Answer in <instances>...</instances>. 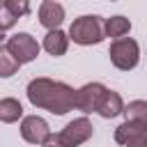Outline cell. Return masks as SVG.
Returning a JSON list of instances; mask_svg holds the SVG:
<instances>
[{"instance_id": "cell-1", "label": "cell", "mask_w": 147, "mask_h": 147, "mask_svg": "<svg viewBox=\"0 0 147 147\" xmlns=\"http://www.w3.org/2000/svg\"><path fill=\"white\" fill-rule=\"evenodd\" d=\"M28 101L34 108L48 110L53 115H67L76 108V90L62 80L53 78H32L28 83Z\"/></svg>"}, {"instance_id": "cell-2", "label": "cell", "mask_w": 147, "mask_h": 147, "mask_svg": "<svg viewBox=\"0 0 147 147\" xmlns=\"http://www.w3.org/2000/svg\"><path fill=\"white\" fill-rule=\"evenodd\" d=\"M103 18L101 16H80L71 23L69 28V39H74L80 46H92L103 41L106 30H103Z\"/></svg>"}, {"instance_id": "cell-3", "label": "cell", "mask_w": 147, "mask_h": 147, "mask_svg": "<svg viewBox=\"0 0 147 147\" xmlns=\"http://www.w3.org/2000/svg\"><path fill=\"white\" fill-rule=\"evenodd\" d=\"M108 55H110V62L122 69V71H131L136 69L138 60H140V48H138V41L131 39V37H119L110 44L108 48Z\"/></svg>"}, {"instance_id": "cell-4", "label": "cell", "mask_w": 147, "mask_h": 147, "mask_svg": "<svg viewBox=\"0 0 147 147\" xmlns=\"http://www.w3.org/2000/svg\"><path fill=\"white\" fill-rule=\"evenodd\" d=\"M92 133H94L92 122H90L87 117H78V119L69 122V124L57 133V138H60V142H62L64 147H78V145L87 142V140L92 138Z\"/></svg>"}, {"instance_id": "cell-5", "label": "cell", "mask_w": 147, "mask_h": 147, "mask_svg": "<svg viewBox=\"0 0 147 147\" xmlns=\"http://www.w3.org/2000/svg\"><path fill=\"white\" fill-rule=\"evenodd\" d=\"M7 48H9L11 55L18 60V64H28V62H32V60L39 55V44H37V39H34L32 34H28V32H18V34L9 37V39H7Z\"/></svg>"}, {"instance_id": "cell-6", "label": "cell", "mask_w": 147, "mask_h": 147, "mask_svg": "<svg viewBox=\"0 0 147 147\" xmlns=\"http://www.w3.org/2000/svg\"><path fill=\"white\" fill-rule=\"evenodd\" d=\"M108 87L101 83H87L80 90H76V108L83 113H96L101 106V99L106 96Z\"/></svg>"}, {"instance_id": "cell-7", "label": "cell", "mask_w": 147, "mask_h": 147, "mask_svg": "<svg viewBox=\"0 0 147 147\" xmlns=\"http://www.w3.org/2000/svg\"><path fill=\"white\" fill-rule=\"evenodd\" d=\"M21 138L30 145H44L51 138V129H48L46 119H41L37 115H28L21 119Z\"/></svg>"}, {"instance_id": "cell-8", "label": "cell", "mask_w": 147, "mask_h": 147, "mask_svg": "<svg viewBox=\"0 0 147 147\" xmlns=\"http://www.w3.org/2000/svg\"><path fill=\"white\" fill-rule=\"evenodd\" d=\"M64 21V7L55 0H44L39 7V23L48 30L60 28V23Z\"/></svg>"}, {"instance_id": "cell-9", "label": "cell", "mask_w": 147, "mask_h": 147, "mask_svg": "<svg viewBox=\"0 0 147 147\" xmlns=\"http://www.w3.org/2000/svg\"><path fill=\"white\" fill-rule=\"evenodd\" d=\"M67 46H69V34H64L60 28L48 30V34L44 37V48H46V53H48V55L60 57V55H64V53H67Z\"/></svg>"}, {"instance_id": "cell-10", "label": "cell", "mask_w": 147, "mask_h": 147, "mask_svg": "<svg viewBox=\"0 0 147 147\" xmlns=\"http://www.w3.org/2000/svg\"><path fill=\"white\" fill-rule=\"evenodd\" d=\"M96 113H99L103 119H113V117H117L119 113H124V101H122V96H119L117 92L108 90L106 96L101 99V106H99Z\"/></svg>"}, {"instance_id": "cell-11", "label": "cell", "mask_w": 147, "mask_h": 147, "mask_svg": "<svg viewBox=\"0 0 147 147\" xmlns=\"http://www.w3.org/2000/svg\"><path fill=\"white\" fill-rule=\"evenodd\" d=\"M145 133H147V126L145 124H138V122H129L126 119L124 124H119L115 129V142L126 145V142H131V140H136V138H140Z\"/></svg>"}, {"instance_id": "cell-12", "label": "cell", "mask_w": 147, "mask_h": 147, "mask_svg": "<svg viewBox=\"0 0 147 147\" xmlns=\"http://www.w3.org/2000/svg\"><path fill=\"white\" fill-rule=\"evenodd\" d=\"M23 117V106L21 101L7 96V99H0V122L2 124H14Z\"/></svg>"}, {"instance_id": "cell-13", "label": "cell", "mask_w": 147, "mask_h": 147, "mask_svg": "<svg viewBox=\"0 0 147 147\" xmlns=\"http://www.w3.org/2000/svg\"><path fill=\"white\" fill-rule=\"evenodd\" d=\"M103 30H106V37L119 39V37L129 34V30H131V21L124 18V16H110V18H106Z\"/></svg>"}, {"instance_id": "cell-14", "label": "cell", "mask_w": 147, "mask_h": 147, "mask_svg": "<svg viewBox=\"0 0 147 147\" xmlns=\"http://www.w3.org/2000/svg\"><path fill=\"white\" fill-rule=\"evenodd\" d=\"M124 117L129 122H138V124H145L147 126V101L136 99L129 106H124Z\"/></svg>"}, {"instance_id": "cell-15", "label": "cell", "mask_w": 147, "mask_h": 147, "mask_svg": "<svg viewBox=\"0 0 147 147\" xmlns=\"http://www.w3.org/2000/svg\"><path fill=\"white\" fill-rule=\"evenodd\" d=\"M18 60L11 55V51L7 48V44L2 46L0 44V78H9V76H14L16 71H18Z\"/></svg>"}, {"instance_id": "cell-16", "label": "cell", "mask_w": 147, "mask_h": 147, "mask_svg": "<svg viewBox=\"0 0 147 147\" xmlns=\"http://www.w3.org/2000/svg\"><path fill=\"white\" fill-rule=\"evenodd\" d=\"M16 21H18V18L11 14V9L0 0V30L5 32V30H9V28H14V25H16Z\"/></svg>"}, {"instance_id": "cell-17", "label": "cell", "mask_w": 147, "mask_h": 147, "mask_svg": "<svg viewBox=\"0 0 147 147\" xmlns=\"http://www.w3.org/2000/svg\"><path fill=\"white\" fill-rule=\"evenodd\" d=\"M2 2L11 9V14H14L16 18H21V16L30 14V0H2Z\"/></svg>"}, {"instance_id": "cell-18", "label": "cell", "mask_w": 147, "mask_h": 147, "mask_svg": "<svg viewBox=\"0 0 147 147\" xmlns=\"http://www.w3.org/2000/svg\"><path fill=\"white\" fill-rule=\"evenodd\" d=\"M126 147H147V133L136 138V140H131V142H126Z\"/></svg>"}, {"instance_id": "cell-19", "label": "cell", "mask_w": 147, "mask_h": 147, "mask_svg": "<svg viewBox=\"0 0 147 147\" xmlns=\"http://www.w3.org/2000/svg\"><path fill=\"white\" fill-rule=\"evenodd\" d=\"M41 147H64V145L60 142V138H57V133H55V136L51 133V138H48V140H46V142H44Z\"/></svg>"}, {"instance_id": "cell-20", "label": "cell", "mask_w": 147, "mask_h": 147, "mask_svg": "<svg viewBox=\"0 0 147 147\" xmlns=\"http://www.w3.org/2000/svg\"><path fill=\"white\" fill-rule=\"evenodd\" d=\"M0 41H2V30H0Z\"/></svg>"}]
</instances>
